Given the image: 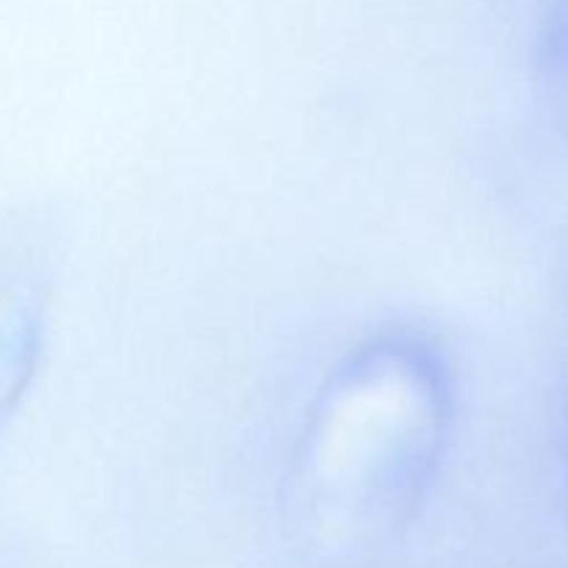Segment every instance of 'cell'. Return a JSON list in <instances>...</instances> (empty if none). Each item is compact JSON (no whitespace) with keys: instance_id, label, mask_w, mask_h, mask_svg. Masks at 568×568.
I'll return each instance as SVG.
<instances>
[{"instance_id":"obj_1","label":"cell","mask_w":568,"mask_h":568,"mask_svg":"<svg viewBox=\"0 0 568 568\" xmlns=\"http://www.w3.org/2000/svg\"><path fill=\"white\" fill-rule=\"evenodd\" d=\"M455 410L453 366L422 333H377L344 353L288 449L283 508L297 541L331 560L394 541L442 471Z\"/></svg>"},{"instance_id":"obj_3","label":"cell","mask_w":568,"mask_h":568,"mask_svg":"<svg viewBox=\"0 0 568 568\" xmlns=\"http://www.w3.org/2000/svg\"><path fill=\"white\" fill-rule=\"evenodd\" d=\"M560 449H564V460L568 466V405L564 410V430H560Z\"/></svg>"},{"instance_id":"obj_2","label":"cell","mask_w":568,"mask_h":568,"mask_svg":"<svg viewBox=\"0 0 568 568\" xmlns=\"http://www.w3.org/2000/svg\"><path fill=\"white\" fill-rule=\"evenodd\" d=\"M532 87L549 125L568 136V0H549L538 33Z\"/></svg>"}]
</instances>
